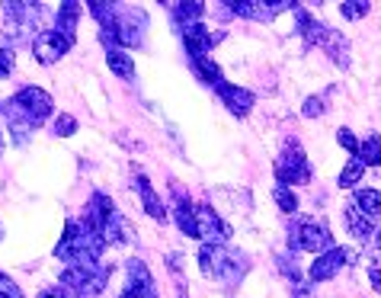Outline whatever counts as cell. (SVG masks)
I'll list each match as a JSON object with an SVG mask.
<instances>
[{
	"mask_svg": "<svg viewBox=\"0 0 381 298\" xmlns=\"http://www.w3.org/2000/svg\"><path fill=\"white\" fill-rule=\"evenodd\" d=\"M279 269H282V276L292 283V289H295V298H311V292H308V283L301 279V273H298V267H295V253H279Z\"/></svg>",
	"mask_w": 381,
	"mask_h": 298,
	"instance_id": "obj_23",
	"label": "cell"
},
{
	"mask_svg": "<svg viewBox=\"0 0 381 298\" xmlns=\"http://www.w3.org/2000/svg\"><path fill=\"white\" fill-rule=\"evenodd\" d=\"M359 161L366 164V167H378L381 164V135H368L362 145H359Z\"/></svg>",
	"mask_w": 381,
	"mask_h": 298,
	"instance_id": "obj_26",
	"label": "cell"
},
{
	"mask_svg": "<svg viewBox=\"0 0 381 298\" xmlns=\"http://www.w3.org/2000/svg\"><path fill=\"white\" fill-rule=\"evenodd\" d=\"M368 0H346V3H340V13L346 16V20H362V16H368Z\"/></svg>",
	"mask_w": 381,
	"mask_h": 298,
	"instance_id": "obj_29",
	"label": "cell"
},
{
	"mask_svg": "<svg viewBox=\"0 0 381 298\" xmlns=\"http://www.w3.org/2000/svg\"><path fill=\"white\" fill-rule=\"evenodd\" d=\"M3 7V36L10 45H32L36 42V26L42 16V3L32 0H7L0 3Z\"/></svg>",
	"mask_w": 381,
	"mask_h": 298,
	"instance_id": "obj_4",
	"label": "cell"
},
{
	"mask_svg": "<svg viewBox=\"0 0 381 298\" xmlns=\"http://www.w3.org/2000/svg\"><path fill=\"white\" fill-rule=\"evenodd\" d=\"M71 38H64L62 32H55V29H42L36 36V42H32V55H36V62L38 64H55L58 58H64V55L71 52Z\"/></svg>",
	"mask_w": 381,
	"mask_h": 298,
	"instance_id": "obj_11",
	"label": "cell"
},
{
	"mask_svg": "<svg viewBox=\"0 0 381 298\" xmlns=\"http://www.w3.org/2000/svg\"><path fill=\"white\" fill-rule=\"evenodd\" d=\"M320 48H324V52L333 58V64H340V68H346V64H350V42L343 38V32H336V29H330V26H327Z\"/></svg>",
	"mask_w": 381,
	"mask_h": 298,
	"instance_id": "obj_21",
	"label": "cell"
},
{
	"mask_svg": "<svg viewBox=\"0 0 381 298\" xmlns=\"http://www.w3.org/2000/svg\"><path fill=\"white\" fill-rule=\"evenodd\" d=\"M55 109V99L42 87H23L10 99L0 103V115L7 119V129L13 135V145H26L29 135L45 122Z\"/></svg>",
	"mask_w": 381,
	"mask_h": 298,
	"instance_id": "obj_1",
	"label": "cell"
},
{
	"mask_svg": "<svg viewBox=\"0 0 381 298\" xmlns=\"http://www.w3.org/2000/svg\"><path fill=\"white\" fill-rule=\"evenodd\" d=\"M350 257L352 253L346 250V247H333V250L320 253L317 260L311 263V283H327V279H333V276L350 263Z\"/></svg>",
	"mask_w": 381,
	"mask_h": 298,
	"instance_id": "obj_13",
	"label": "cell"
},
{
	"mask_svg": "<svg viewBox=\"0 0 381 298\" xmlns=\"http://www.w3.org/2000/svg\"><path fill=\"white\" fill-rule=\"evenodd\" d=\"M113 269L106 263H87V267H64L62 289H68L74 298H99L106 289Z\"/></svg>",
	"mask_w": 381,
	"mask_h": 298,
	"instance_id": "obj_5",
	"label": "cell"
},
{
	"mask_svg": "<svg viewBox=\"0 0 381 298\" xmlns=\"http://www.w3.org/2000/svg\"><path fill=\"white\" fill-rule=\"evenodd\" d=\"M167 7H170V23L180 32L196 26L199 20H202V13H206V3H202V0H180V3H167Z\"/></svg>",
	"mask_w": 381,
	"mask_h": 298,
	"instance_id": "obj_17",
	"label": "cell"
},
{
	"mask_svg": "<svg viewBox=\"0 0 381 298\" xmlns=\"http://www.w3.org/2000/svg\"><path fill=\"white\" fill-rule=\"evenodd\" d=\"M189 64H192V71H196L199 80H202V84H208L212 90L224 84V74H222V68H218V62H215V58H208V55H199V58H189Z\"/></svg>",
	"mask_w": 381,
	"mask_h": 298,
	"instance_id": "obj_22",
	"label": "cell"
},
{
	"mask_svg": "<svg viewBox=\"0 0 381 298\" xmlns=\"http://www.w3.org/2000/svg\"><path fill=\"white\" fill-rule=\"evenodd\" d=\"M336 141H340V145H343L346 151L352 154V157H359V145H362V141H359V138L352 135L350 129H340V132H336Z\"/></svg>",
	"mask_w": 381,
	"mask_h": 298,
	"instance_id": "obj_32",
	"label": "cell"
},
{
	"mask_svg": "<svg viewBox=\"0 0 381 298\" xmlns=\"http://www.w3.org/2000/svg\"><path fill=\"white\" fill-rule=\"evenodd\" d=\"M106 241L93 228L87 218H71L64 225L62 241L55 244V257L64 263V267H87V263H99L103 250H106Z\"/></svg>",
	"mask_w": 381,
	"mask_h": 298,
	"instance_id": "obj_2",
	"label": "cell"
},
{
	"mask_svg": "<svg viewBox=\"0 0 381 298\" xmlns=\"http://www.w3.org/2000/svg\"><path fill=\"white\" fill-rule=\"evenodd\" d=\"M115 26H119V45L135 48L145 42L148 16H145V10L131 7V3H115Z\"/></svg>",
	"mask_w": 381,
	"mask_h": 298,
	"instance_id": "obj_9",
	"label": "cell"
},
{
	"mask_svg": "<svg viewBox=\"0 0 381 298\" xmlns=\"http://www.w3.org/2000/svg\"><path fill=\"white\" fill-rule=\"evenodd\" d=\"M170 215H173L176 228L183 231L186 237H199V222H196V206H192V199L186 196L180 186L173 190V206H170Z\"/></svg>",
	"mask_w": 381,
	"mask_h": 298,
	"instance_id": "obj_14",
	"label": "cell"
},
{
	"mask_svg": "<svg viewBox=\"0 0 381 298\" xmlns=\"http://www.w3.org/2000/svg\"><path fill=\"white\" fill-rule=\"evenodd\" d=\"M119 298H157V285H154V276L145 260L135 257L125 263V289Z\"/></svg>",
	"mask_w": 381,
	"mask_h": 298,
	"instance_id": "obj_10",
	"label": "cell"
},
{
	"mask_svg": "<svg viewBox=\"0 0 381 298\" xmlns=\"http://www.w3.org/2000/svg\"><path fill=\"white\" fill-rule=\"evenodd\" d=\"M38 298H68V289H62V285H52V289L38 292Z\"/></svg>",
	"mask_w": 381,
	"mask_h": 298,
	"instance_id": "obj_36",
	"label": "cell"
},
{
	"mask_svg": "<svg viewBox=\"0 0 381 298\" xmlns=\"http://www.w3.org/2000/svg\"><path fill=\"white\" fill-rule=\"evenodd\" d=\"M215 93L222 97V103L234 115H247L253 109V103H257V97H253L250 90H244V87H237V84H228V80H224L222 87H215Z\"/></svg>",
	"mask_w": 381,
	"mask_h": 298,
	"instance_id": "obj_18",
	"label": "cell"
},
{
	"mask_svg": "<svg viewBox=\"0 0 381 298\" xmlns=\"http://www.w3.org/2000/svg\"><path fill=\"white\" fill-rule=\"evenodd\" d=\"M0 241H3V222H0Z\"/></svg>",
	"mask_w": 381,
	"mask_h": 298,
	"instance_id": "obj_39",
	"label": "cell"
},
{
	"mask_svg": "<svg viewBox=\"0 0 381 298\" xmlns=\"http://www.w3.org/2000/svg\"><path fill=\"white\" fill-rule=\"evenodd\" d=\"M352 202H356V206L368 215V218H378V215H381V192L378 190H356Z\"/></svg>",
	"mask_w": 381,
	"mask_h": 298,
	"instance_id": "obj_25",
	"label": "cell"
},
{
	"mask_svg": "<svg viewBox=\"0 0 381 298\" xmlns=\"http://www.w3.org/2000/svg\"><path fill=\"white\" fill-rule=\"evenodd\" d=\"M218 7H222V16H244V20L269 23L275 13L295 10L298 3H292V0H231V3H218Z\"/></svg>",
	"mask_w": 381,
	"mask_h": 298,
	"instance_id": "obj_8",
	"label": "cell"
},
{
	"mask_svg": "<svg viewBox=\"0 0 381 298\" xmlns=\"http://www.w3.org/2000/svg\"><path fill=\"white\" fill-rule=\"evenodd\" d=\"M196 222H199V241H206V244H224L231 237V228L208 206H196Z\"/></svg>",
	"mask_w": 381,
	"mask_h": 298,
	"instance_id": "obj_12",
	"label": "cell"
},
{
	"mask_svg": "<svg viewBox=\"0 0 381 298\" xmlns=\"http://www.w3.org/2000/svg\"><path fill=\"white\" fill-rule=\"evenodd\" d=\"M74 132H77V119H74V115L62 113L58 119H55V135H58V138H71Z\"/></svg>",
	"mask_w": 381,
	"mask_h": 298,
	"instance_id": "obj_31",
	"label": "cell"
},
{
	"mask_svg": "<svg viewBox=\"0 0 381 298\" xmlns=\"http://www.w3.org/2000/svg\"><path fill=\"white\" fill-rule=\"evenodd\" d=\"M343 218H346V228H350L352 237H359V241H372V237H375V218H368V215L362 212L356 202L346 206Z\"/></svg>",
	"mask_w": 381,
	"mask_h": 298,
	"instance_id": "obj_20",
	"label": "cell"
},
{
	"mask_svg": "<svg viewBox=\"0 0 381 298\" xmlns=\"http://www.w3.org/2000/svg\"><path fill=\"white\" fill-rule=\"evenodd\" d=\"M368 244H372L375 250H381V231H375V237H372V241H368Z\"/></svg>",
	"mask_w": 381,
	"mask_h": 298,
	"instance_id": "obj_37",
	"label": "cell"
},
{
	"mask_svg": "<svg viewBox=\"0 0 381 298\" xmlns=\"http://www.w3.org/2000/svg\"><path fill=\"white\" fill-rule=\"evenodd\" d=\"M289 250L292 253H327L333 250V237L317 222H295L289 231Z\"/></svg>",
	"mask_w": 381,
	"mask_h": 298,
	"instance_id": "obj_6",
	"label": "cell"
},
{
	"mask_svg": "<svg viewBox=\"0 0 381 298\" xmlns=\"http://www.w3.org/2000/svg\"><path fill=\"white\" fill-rule=\"evenodd\" d=\"M80 16H84V3H77V0H64L62 7H58V13H55V32H62L64 38L74 42Z\"/></svg>",
	"mask_w": 381,
	"mask_h": 298,
	"instance_id": "obj_19",
	"label": "cell"
},
{
	"mask_svg": "<svg viewBox=\"0 0 381 298\" xmlns=\"http://www.w3.org/2000/svg\"><path fill=\"white\" fill-rule=\"evenodd\" d=\"M215 42H222V32L206 29L202 23L189 26V29L183 32V45H186V52H189V58H199V55H208V52H212Z\"/></svg>",
	"mask_w": 381,
	"mask_h": 298,
	"instance_id": "obj_16",
	"label": "cell"
},
{
	"mask_svg": "<svg viewBox=\"0 0 381 298\" xmlns=\"http://www.w3.org/2000/svg\"><path fill=\"white\" fill-rule=\"evenodd\" d=\"M362 173H366V164L359 161V157H352L343 167V173H340V186H356L359 180H362Z\"/></svg>",
	"mask_w": 381,
	"mask_h": 298,
	"instance_id": "obj_28",
	"label": "cell"
},
{
	"mask_svg": "<svg viewBox=\"0 0 381 298\" xmlns=\"http://www.w3.org/2000/svg\"><path fill=\"white\" fill-rule=\"evenodd\" d=\"M324 113H327V97H308L305 106H301L305 119H314V115H324Z\"/></svg>",
	"mask_w": 381,
	"mask_h": 298,
	"instance_id": "obj_30",
	"label": "cell"
},
{
	"mask_svg": "<svg viewBox=\"0 0 381 298\" xmlns=\"http://www.w3.org/2000/svg\"><path fill=\"white\" fill-rule=\"evenodd\" d=\"M3 148H7V141H3V132H0V154H3Z\"/></svg>",
	"mask_w": 381,
	"mask_h": 298,
	"instance_id": "obj_38",
	"label": "cell"
},
{
	"mask_svg": "<svg viewBox=\"0 0 381 298\" xmlns=\"http://www.w3.org/2000/svg\"><path fill=\"white\" fill-rule=\"evenodd\" d=\"M135 190H138V196H141V206H145V212L151 215L154 222H167V215H170V208L164 206V199L154 192V186H151V180H148L141 170L135 173Z\"/></svg>",
	"mask_w": 381,
	"mask_h": 298,
	"instance_id": "obj_15",
	"label": "cell"
},
{
	"mask_svg": "<svg viewBox=\"0 0 381 298\" xmlns=\"http://www.w3.org/2000/svg\"><path fill=\"white\" fill-rule=\"evenodd\" d=\"M368 283H372V289L381 295V260L368 263Z\"/></svg>",
	"mask_w": 381,
	"mask_h": 298,
	"instance_id": "obj_35",
	"label": "cell"
},
{
	"mask_svg": "<svg viewBox=\"0 0 381 298\" xmlns=\"http://www.w3.org/2000/svg\"><path fill=\"white\" fill-rule=\"evenodd\" d=\"M273 199H275V206L282 208V212H289V215H295L298 212V196L292 192V186H273Z\"/></svg>",
	"mask_w": 381,
	"mask_h": 298,
	"instance_id": "obj_27",
	"label": "cell"
},
{
	"mask_svg": "<svg viewBox=\"0 0 381 298\" xmlns=\"http://www.w3.org/2000/svg\"><path fill=\"white\" fill-rule=\"evenodd\" d=\"M0 298H23V289H20L7 273H0Z\"/></svg>",
	"mask_w": 381,
	"mask_h": 298,
	"instance_id": "obj_33",
	"label": "cell"
},
{
	"mask_svg": "<svg viewBox=\"0 0 381 298\" xmlns=\"http://www.w3.org/2000/svg\"><path fill=\"white\" fill-rule=\"evenodd\" d=\"M275 180L282 186H298V183H308L311 180V161L305 157L301 145H298L295 138L285 141L282 154H279V161H275Z\"/></svg>",
	"mask_w": 381,
	"mask_h": 298,
	"instance_id": "obj_7",
	"label": "cell"
},
{
	"mask_svg": "<svg viewBox=\"0 0 381 298\" xmlns=\"http://www.w3.org/2000/svg\"><path fill=\"white\" fill-rule=\"evenodd\" d=\"M199 267H202V273H206L208 279H215V283L237 285L244 279L250 263H247V257L240 250H231V247H224V244H202V250H199Z\"/></svg>",
	"mask_w": 381,
	"mask_h": 298,
	"instance_id": "obj_3",
	"label": "cell"
},
{
	"mask_svg": "<svg viewBox=\"0 0 381 298\" xmlns=\"http://www.w3.org/2000/svg\"><path fill=\"white\" fill-rule=\"evenodd\" d=\"M13 48H7V45H0V77H7L10 71H13Z\"/></svg>",
	"mask_w": 381,
	"mask_h": 298,
	"instance_id": "obj_34",
	"label": "cell"
},
{
	"mask_svg": "<svg viewBox=\"0 0 381 298\" xmlns=\"http://www.w3.org/2000/svg\"><path fill=\"white\" fill-rule=\"evenodd\" d=\"M106 64L113 74H119L122 80H131L135 77V58H131L125 48H113V52H106Z\"/></svg>",
	"mask_w": 381,
	"mask_h": 298,
	"instance_id": "obj_24",
	"label": "cell"
}]
</instances>
